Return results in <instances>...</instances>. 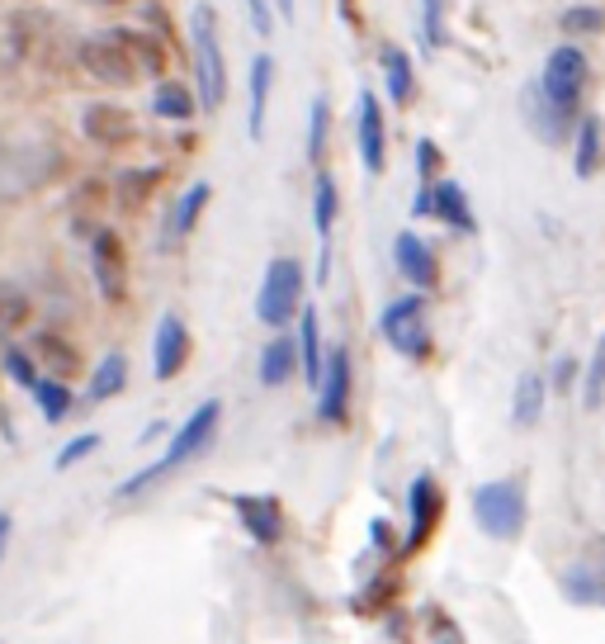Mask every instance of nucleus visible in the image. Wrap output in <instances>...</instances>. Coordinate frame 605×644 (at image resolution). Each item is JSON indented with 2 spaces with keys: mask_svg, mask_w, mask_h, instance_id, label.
Returning <instances> with one entry per match:
<instances>
[{
  "mask_svg": "<svg viewBox=\"0 0 605 644\" xmlns=\"http://www.w3.org/2000/svg\"><path fill=\"white\" fill-rule=\"evenodd\" d=\"M383 341L407 361H426L430 355V332H426V298L422 294H402L383 308L379 318Z\"/></svg>",
  "mask_w": 605,
  "mask_h": 644,
  "instance_id": "423d86ee",
  "label": "nucleus"
},
{
  "mask_svg": "<svg viewBox=\"0 0 605 644\" xmlns=\"http://www.w3.org/2000/svg\"><path fill=\"white\" fill-rule=\"evenodd\" d=\"M28 394L38 398V408H43V418H48V422H62L67 412H71V389H67V379H57V375L52 379H38Z\"/></svg>",
  "mask_w": 605,
  "mask_h": 644,
  "instance_id": "cd10ccee",
  "label": "nucleus"
},
{
  "mask_svg": "<svg viewBox=\"0 0 605 644\" xmlns=\"http://www.w3.org/2000/svg\"><path fill=\"white\" fill-rule=\"evenodd\" d=\"M28 318V298L20 284L0 280V341H10L14 332H20V323Z\"/></svg>",
  "mask_w": 605,
  "mask_h": 644,
  "instance_id": "bb28decb",
  "label": "nucleus"
},
{
  "mask_svg": "<svg viewBox=\"0 0 605 644\" xmlns=\"http://www.w3.org/2000/svg\"><path fill=\"white\" fill-rule=\"evenodd\" d=\"M99 5H119V0H99Z\"/></svg>",
  "mask_w": 605,
  "mask_h": 644,
  "instance_id": "79ce46f5",
  "label": "nucleus"
},
{
  "mask_svg": "<svg viewBox=\"0 0 605 644\" xmlns=\"http://www.w3.org/2000/svg\"><path fill=\"white\" fill-rule=\"evenodd\" d=\"M436 517H440V483L430 479V475H416L412 483V536H407V546H426V536L436 531Z\"/></svg>",
  "mask_w": 605,
  "mask_h": 644,
  "instance_id": "2eb2a0df",
  "label": "nucleus"
},
{
  "mask_svg": "<svg viewBox=\"0 0 605 644\" xmlns=\"http://www.w3.org/2000/svg\"><path fill=\"white\" fill-rule=\"evenodd\" d=\"M85 133H91L99 148H123L133 138V114L119 105H91L85 109Z\"/></svg>",
  "mask_w": 605,
  "mask_h": 644,
  "instance_id": "dca6fc26",
  "label": "nucleus"
},
{
  "mask_svg": "<svg viewBox=\"0 0 605 644\" xmlns=\"http://www.w3.org/2000/svg\"><path fill=\"white\" fill-rule=\"evenodd\" d=\"M91 270H95V290L105 304H123L128 294V261H123V242L119 233L99 227L95 242H91Z\"/></svg>",
  "mask_w": 605,
  "mask_h": 644,
  "instance_id": "1a4fd4ad",
  "label": "nucleus"
},
{
  "mask_svg": "<svg viewBox=\"0 0 605 644\" xmlns=\"http://www.w3.org/2000/svg\"><path fill=\"white\" fill-rule=\"evenodd\" d=\"M327 133H331V105L327 95L312 99V124H308V162L322 166V152H327Z\"/></svg>",
  "mask_w": 605,
  "mask_h": 644,
  "instance_id": "c756f323",
  "label": "nucleus"
},
{
  "mask_svg": "<svg viewBox=\"0 0 605 644\" xmlns=\"http://www.w3.org/2000/svg\"><path fill=\"white\" fill-rule=\"evenodd\" d=\"M393 261H398L402 276H407V280L416 284V290H436V280H440L436 251H430L426 242L412 233V227H407V233H398V237H393Z\"/></svg>",
  "mask_w": 605,
  "mask_h": 644,
  "instance_id": "4468645a",
  "label": "nucleus"
},
{
  "mask_svg": "<svg viewBox=\"0 0 605 644\" xmlns=\"http://www.w3.org/2000/svg\"><path fill=\"white\" fill-rule=\"evenodd\" d=\"M416 213H422V219H440L444 227H454V233H478V219H473L468 195H464V185L459 180L422 185V195H416Z\"/></svg>",
  "mask_w": 605,
  "mask_h": 644,
  "instance_id": "6e6552de",
  "label": "nucleus"
},
{
  "mask_svg": "<svg viewBox=\"0 0 605 644\" xmlns=\"http://www.w3.org/2000/svg\"><path fill=\"white\" fill-rule=\"evenodd\" d=\"M204 204H209V185H204V180L190 185V190L176 199V209H170V219H166L170 242H180V237L194 233V223H199V213H204Z\"/></svg>",
  "mask_w": 605,
  "mask_h": 644,
  "instance_id": "412c9836",
  "label": "nucleus"
},
{
  "mask_svg": "<svg viewBox=\"0 0 605 644\" xmlns=\"http://www.w3.org/2000/svg\"><path fill=\"white\" fill-rule=\"evenodd\" d=\"M247 10H251V28L261 38L275 34V0H247Z\"/></svg>",
  "mask_w": 605,
  "mask_h": 644,
  "instance_id": "c9c22d12",
  "label": "nucleus"
},
{
  "mask_svg": "<svg viewBox=\"0 0 605 644\" xmlns=\"http://www.w3.org/2000/svg\"><path fill=\"white\" fill-rule=\"evenodd\" d=\"M298 365H302V379L317 389L322 379V332H317V313L312 308H298Z\"/></svg>",
  "mask_w": 605,
  "mask_h": 644,
  "instance_id": "aec40b11",
  "label": "nucleus"
},
{
  "mask_svg": "<svg viewBox=\"0 0 605 644\" xmlns=\"http://www.w3.org/2000/svg\"><path fill=\"white\" fill-rule=\"evenodd\" d=\"M351 412V351L331 347L322 379H317V418L322 422H345Z\"/></svg>",
  "mask_w": 605,
  "mask_h": 644,
  "instance_id": "9d476101",
  "label": "nucleus"
},
{
  "mask_svg": "<svg viewBox=\"0 0 605 644\" xmlns=\"http://www.w3.org/2000/svg\"><path fill=\"white\" fill-rule=\"evenodd\" d=\"M582 403L586 408H605V332L596 341V351H592V361H586V375H582Z\"/></svg>",
  "mask_w": 605,
  "mask_h": 644,
  "instance_id": "c85d7f7f",
  "label": "nucleus"
},
{
  "mask_svg": "<svg viewBox=\"0 0 605 644\" xmlns=\"http://www.w3.org/2000/svg\"><path fill=\"white\" fill-rule=\"evenodd\" d=\"M218 422H223V403L218 398H209V403H199L190 418L180 422V432L170 436V446L162 450V460H152L147 469H138L133 479H123L119 489H114V497H138L142 489H152V483H162L166 475H176V469H185L194 460V455H204L213 446V436H218Z\"/></svg>",
  "mask_w": 605,
  "mask_h": 644,
  "instance_id": "f03ea898",
  "label": "nucleus"
},
{
  "mask_svg": "<svg viewBox=\"0 0 605 644\" xmlns=\"http://www.w3.org/2000/svg\"><path fill=\"white\" fill-rule=\"evenodd\" d=\"M294 370H298V341L289 332H280L261 355V384L265 389H280L284 379H294Z\"/></svg>",
  "mask_w": 605,
  "mask_h": 644,
  "instance_id": "6ab92c4d",
  "label": "nucleus"
},
{
  "mask_svg": "<svg viewBox=\"0 0 605 644\" xmlns=\"http://www.w3.org/2000/svg\"><path fill=\"white\" fill-rule=\"evenodd\" d=\"M185 361H190V327H185L176 313H166V318L156 323V347H152V370H156V379L180 375Z\"/></svg>",
  "mask_w": 605,
  "mask_h": 644,
  "instance_id": "ddd939ff",
  "label": "nucleus"
},
{
  "mask_svg": "<svg viewBox=\"0 0 605 644\" xmlns=\"http://www.w3.org/2000/svg\"><path fill=\"white\" fill-rule=\"evenodd\" d=\"M5 370H10V379H14V384H24V389H34V384H38L34 355L20 351V347H10V351H5Z\"/></svg>",
  "mask_w": 605,
  "mask_h": 644,
  "instance_id": "473e14b6",
  "label": "nucleus"
},
{
  "mask_svg": "<svg viewBox=\"0 0 605 644\" xmlns=\"http://www.w3.org/2000/svg\"><path fill=\"white\" fill-rule=\"evenodd\" d=\"M336 209H341V195H336V180L327 171H317V185H312V223H317V237L331 242V227H336Z\"/></svg>",
  "mask_w": 605,
  "mask_h": 644,
  "instance_id": "a878e982",
  "label": "nucleus"
},
{
  "mask_svg": "<svg viewBox=\"0 0 605 644\" xmlns=\"http://www.w3.org/2000/svg\"><path fill=\"white\" fill-rule=\"evenodd\" d=\"M564 28L568 34H601L605 10L601 5H572V10H564Z\"/></svg>",
  "mask_w": 605,
  "mask_h": 644,
  "instance_id": "7c9ffc66",
  "label": "nucleus"
},
{
  "mask_svg": "<svg viewBox=\"0 0 605 644\" xmlns=\"http://www.w3.org/2000/svg\"><path fill=\"white\" fill-rule=\"evenodd\" d=\"M190 43H194V77H199V105L209 114L223 109L227 99V57L218 43V14L209 5H199L190 14Z\"/></svg>",
  "mask_w": 605,
  "mask_h": 644,
  "instance_id": "7ed1b4c3",
  "label": "nucleus"
},
{
  "mask_svg": "<svg viewBox=\"0 0 605 644\" xmlns=\"http://www.w3.org/2000/svg\"><path fill=\"white\" fill-rule=\"evenodd\" d=\"M568 597L572 602H601L605 607V583H596V578H582V574H568Z\"/></svg>",
  "mask_w": 605,
  "mask_h": 644,
  "instance_id": "f704fd0d",
  "label": "nucleus"
},
{
  "mask_svg": "<svg viewBox=\"0 0 605 644\" xmlns=\"http://www.w3.org/2000/svg\"><path fill=\"white\" fill-rule=\"evenodd\" d=\"M270 85H275V62L261 52V57H251V81H247V91H251V114H247V133L251 142H261L265 138V105H270Z\"/></svg>",
  "mask_w": 605,
  "mask_h": 644,
  "instance_id": "f3484780",
  "label": "nucleus"
},
{
  "mask_svg": "<svg viewBox=\"0 0 605 644\" xmlns=\"http://www.w3.org/2000/svg\"><path fill=\"white\" fill-rule=\"evenodd\" d=\"M586 52L564 43V48H554L544 57V77H539V95L549 99V105L564 114V119L578 124V99H582V85H586Z\"/></svg>",
  "mask_w": 605,
  "mask_h": 644,
  "instance_id": "39448f33",
  "label": "nucleus"
},
{
  "mask_svg": "<svg viewBox=\"0 0 605 644\" xmlns=\"http://www.w3.org/2000/svg\"><path fill=\"white\" fill-rule=\"evenodd\" d=\"M383 85H388V99L402 109V105H412L416 99V71H412V57L402 52V48H383Z\"/></svg>",
  "mask_w": 605,
  "mask_h": 644,
  "instance_id": "a211bd4d",
  "label": "nucleus"
},
{
  "mask_svg": "<svg viewBox=\"0 0 605 644\" xmlns=\"http://www.w3.org/2000/svg\"><path fill=\"white\" fill-rule=\"evenodd\" d=\"M275 10L284 14V24H289V20H294V0H275Z\"/></svg>",
  "mask_w": 605,
  "mask_h": 644,
  "instance_id": "ea45409f",
  "label": "nucleus"
},
{
  "mask_svg": "<svg viewBox=\"0 0 605 644\" xmlns=\"http://www.w3.org/2000/svg\"><path fill=\"white\" fill-rule=\"evenodd\" d=\"M5 536H10V517L0 512V546H5Z\"/></svg>",
  "mask_w": 605,
  "mask_h": 644,
  "instance_id": "a19ab883",
  "label": "nucleus"
},
{
  "mask_svg": "<svg viewBox=\"0 0 605 644\" xmlns=\"http://www.w3.org/2000/svg\"><path fill=\"white\" fill-rule=\"evenodd\" d=\"M152 109L162 114V119H176V124H185V119H194V109H199V99L185 91L180 81H156V91H152Z\"/></svg>",
  "mask_w": 605,
  "mask_h": 644,
  "instance_id": "393cba45",
  "label": "nucleus"
},
{
  "mask_svg": "<svg viewBox=\"0 0 605 644\" xmlns=\"http://www.w3.org/2000/svg\"><path fill=\"white\" fill-rule=\"evenodd\" d=\"M156 185V171H138V176H123V204L133 209V204H142V195H147Z\"/></svg>",
  "mask_w": 605,
  "mask_h": 644,
  "instance_id": "e433bc0d",
  "label": "nucleus"
},
{
  "mask_svg": "<svg viewBox=\"0 0 605 644\" xmlns=\"http://www.w3.org/2000/svg\"><path fill=\"white\" fill-rule=\"evenodd\" d=\"M436 162H440V148L430 138L416 142V176H422V185H430V176H436Z\"/></svg>",
  "mask_w": 605,
  "mask_h": 644,
  "instance_id": "4c0bfd02",
  "label": "nucleus"
},
{
  "mask_svg": "<svg viewBox=\"0 0 605 644\" xmlns=\"http://www.w3.org/2000/svg\"><path fill=\"white\" fill-rule=\"evenodd\" d=\"M473 517L493 540H515L525 531V489L515 479H493L473 489Z\"/></svg>",
  "mask_w": 605,
  "mask_h": 644,
  "instance_id": "20e7f679",
  "label": "nucleus"
},
{
  "mask_svg": "<svg viewBox=\"0 0 605 644\" xmlns=\"http://www.w3.org/2000/svg\"><path fill=\"white\" fill-rule=\"evenodd\" d=\"M539 412H544V379L530 370V375L515 379V398H511V418L521 432H530V426L539 422Z\"/></svg>",
  "mask_w": 605,
  "mask_h": 644,
  "instance_id": "4be33fe9",
  "label": "nucleus"
},
{
  "mask_svg": "<svg viewBox=\"0 0 605 644\" xmlns=\"http://www.w3.org/2000/svg\"><path fill=\"white\" fill-rule=\"evenodd\" d=\"M422 28H426V43H430V52L444 48V5L440 0H422Z\"/></svg>",
  "mask_w": 605,
  "mask_h": 644,
  "instance_id": "2f4dec72",
  "label": "nucleus"
},
{
  "mask_svg": "<svg viewBox=\"0 0 605 644\" xmlns=\"http://www.w3.org/2000/svg\"><path fill=\"white\" fill-rule=\"evenodd\" d=\"M76 57L105 85H133L147 77H162V67H166L162 38L142 34V28H99V34L81 43Z\"/></svg>",
  "mask_w": 605,
  "mask_h": 644,
  "instance_id": "f257e3e1",
  "label": "nucleus"
},
{
  "mask_svg": "<svg viewBox=\"0 0 605 644\" xmlns=\"http://www.w3.org/2000/svg\"><path fill=\"white\" fill-rule=\"evenodd\" d=\"M123 384H128V361L119 351H109L105 361L95 365V379H91V389H85V398H91V403H109L114 394H123Z\"/></svg>",
  "mask_w": 605,
  "mask_h": 644,
  "instance_id": "b1692460",
  "label": "nucleus"
},
{
  "mask_svg": "<svg viewBox=\"0 0 605 644\" xmlns=\"http://www.w3.org/2000/svg\"><path fill=\"white\" fill-rule=\"evenodd\" d=\"M355 142H359V162H365V171L369 176H379L383 171V142H388V133H383V105H379V95L373 91H359V99H355Z\"/></svg>",
  "mask_w": 605,
  "mask_h": 644,
  "instance_id": "9b49d317",
  "label": "nucleus"
},
{
  "mask_svg": "<svg viewBox=\"0 0 605 644\" xmlns=\"http://www.w3.org/2000/svg\"><path fill=\"white\" fill-rule=\"evenodd\" d=\"M91 450H99V432H81L76 441H67L62 455H57V469H71V465H81Z\"/></svg>",
  "mask_w": 605,
  "mask_h": 644,
  "instance_id": "72a5a7b5",
  "label": "nucleus"
},
{
  "mask_svg": "<svg viewBox=\"0 0 605 644\" xmlns=\"http://www.w3.org/2000/svg\"><path fill=\"white\" fill-rule=\"evenodd\" d=\"M572 370H578V365H572V361H558V389H568V384H572Z\"/></svg>",
  "mask_w": 605,
  "mask_h": 644,
  "instance_id": "58836bf2",
  "label": "nucleus"
},
{
  "mask_svg": "<svg viewBox=\"0 0 605 644\" xmlns=\"http://www.w3.org/2000/svg\"><path fill=\"white\" fill-rule=\"evenodd\" d=\"M578 176H596L601 171V156H605V133H601V119L596 114H586V119H578Z\"/></svg>",
  "mask_w": 605,
  "mask_h": 644,
  "instance_id": "5701e85b",
  "label": "nucleus"
},
{
  "mask_svg": "<svg viewBox=\"0 0 605 644\" xmlns=\"http://www.w3.org/2000/svg\"><path fill=\"white\" fill-rule=\"evenodd\" d=\"M233 507L241 526H247V536L256 540V546H275L280 531H284V512L275 497H261V493H233Z\"/></svg>",
  "mask_w": 605,
  "mask_h": 644,
  "instance_id": "f8f14e48",
  "label": "nucleus"
},
{
  "mask_svg": "<svg viewBox=\"0 0 605 644\" xmlns=\"http://www.w3.org/2000/svg\"><path fill=\"white\" fill-rule=\"evenodd\" d=\"M298 308H302V266L294 256H280V261H270L265 284L256 294V318L265 327H284Z\"/></svg>",
  "mask_w": 605,
  "mask_h": 644,
  "instance_id": "0eeeda50",
  "label": "nucleus"
}]
</instances>
